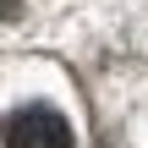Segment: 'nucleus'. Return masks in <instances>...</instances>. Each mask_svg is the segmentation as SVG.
<instances>
[{
    "label": "nucleus",
    "mask_w": 148,
    "mask_h": 148,
    "mask_svg": "<svg viewBox=\"0 0 148 148\" xmlns=\"http://www.w3.org/2000/svg\"><path fill=\"white\" fill-rule=\"evenodd\" d=\"M5 148H71V126L49 104H27L5 121Z\"/></svg>",
    "instance_id": "obj_1"
}]
</instances>
